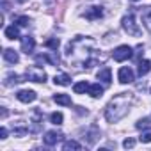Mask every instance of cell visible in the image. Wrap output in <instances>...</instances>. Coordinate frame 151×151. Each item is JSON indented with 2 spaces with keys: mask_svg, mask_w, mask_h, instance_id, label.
Listing matches in <instances>:
<instances>
[{
  "mask_svg": "<svg viewBox=\"0 0 151 151\" xmlns=\"http://www.w3.org/2000/svg\"><path fill=\"white\" fill-rule=\"evenodd\" d=\"M16 23H18V25H20V27H27V25H29V23H30V20H29V18H27V16H20V18H18V20H16Z\"/></svg>",
  "mask_w": 151,
  "mask_h": 151,
  "instance_id": "22",
  "label": "cell"
},
{
  "mask_svg": "<svg viewBox=\"0 0 151 151\" xmlns=\"http://www.w3.org/2000/svg\"><path fill=\"white\" fill-rule=\"evenodd\" d=\"M0 139H7V128H0Z\"/></svg>",
  "mask_w": 151,
  "mask_h": 151,
  "instance_id": "26",
  "label": "cell"
},
{
  "mask_svg": "<svg viewBox=\"0 0 151 151\" xmlns=\"http://www.w3.org/2000/svg\"><path fill=\"white\" fill-rule=\"evenodd\" d=\"M84 16H86L87 20H98V18L103 16V11H101V7H89Z\"/></svg>",
  "mask_w": 151,
  "mask_h": 151,
  "instance_id": "9",
  "label": "cell"
},
{
  "mask_svg": "<svg viewBox=\"0 0 151 151\" xmlns=\"http://www.w3.org/2000/svg\"><path fill=\"white\" fill-rule=\"evenodd\" d=\"M117 78H119V82H121V84H130V82H133V80H135V75H133L132 68L123 66V68L119 69V73H117Z\"/></svg>",
  "mask_w": 151,
  "mask_h": 151,
  "instance_id": "5",
  "label": "cell"
},
{
  "mask_svg": "<svg viewBox=\"0 0 151 151\" xmlns=\"http://www.w3.org/2000/svg\"><path fill=\"white\" fill-rule=\"evenodd\" d=\"M133 146H135V140H133V139H124L123 147H126V149H128V147H133Z\"/></svg>",
  "mask_w": 151,
  "mask_h": 151,
  "instance_id": "24",
  "label": "cell"
},
{
  "mask_svg": "<svg viewBox=\"0 0 151 151\" xmlns=\"http://www.w3.org/2000/svg\"><path fill=\"white\" fill-rule=\"evenodd\" d=\"M25 77L29 78V80H32V82H45L46 80V73L41 69V68H37V66H32V68H29L27 69V73H25Z\"/></svg>",
  "mask_w": 151,
  "mask_h": 151,
  "instance_id": "4",
  "label": "cell"
},
{
  "mask_svg": "<svg viewBox=\"0 0 151 151\" xmlns=\"http://www.w3.org/2000/svg\"><path fill=\"white\" fill-rule=\"evenodd\" d=\"M98 80L105 82L107 86L112 82V73H110V68H103V69H100V71H98Z\"/></svg>",
  "mask_w": 151,
  "mask_h": 151,
  "instance_id": "10",
  "label": "cell"
},
{
  "mask_svg": "<svg viewBox=\"0 0 151 151\" xmlns=\"http://www.w3.org/2000/svg\"><path fill=\"white\" fill-rule=\"evenodd\" d=\"M18 2H20V4H25V2H27V0H18Z\"/></svg>",
  "mask_w": 151,
  "mask_h": 151,
  "instance_id": "27",
  "label": "cell"
},
{
  "mask_svg": "<svg viewBox=\"0 0 151 151\" xmlns=\"http://www.w3.org/2000/svg\"><path fill=\"white\" fill-rule=\"evenodd\" d=\"M53 82H55V86H69L71 84V78H69V75L62 73V75H55Z\"/></svg>",
  "mask_w": 151,
  "mask_h": 151,
  "instance_id": "14",
  "label": "cell"
},
{
  "mask_svg": "<svg viewBox=\"0 0 151 151\" xmlns=\"http://www.w3.org/2000/svg\"><path fill=\"white\" fill-rule=\"evenodd\" d=\"M34 46H36V41L32 36H23L22 37V50L25 53H32L34 52Z\"/></svg>",
  "mask_w": 151,
  "mask_h": 151,
  "instance_id": "8",
  "label": "cell"
},
{
  "mask_svg": "<svg viewBox=\"0 0 151 151\" xmlns=\"http://www.w3.org/2000/svg\"><path fill=\"white\" fill-rule=\"evenodd\" d=\"M133 2H137V0H133Z\"/></svg>",
  "mask_w": 151,
  "mask_h": 151,
  "instance_id": "28",
  "label": "cell"
},
{
  "mask_svg": "<svg viewBox=\"0 0 151 151\" xmlns=\"http://www.w3.org/2000/svg\"><path fill=\"white\" fill-rule=\"evenodd\" d=\"M16 98H18L22 103H32V101L37 98V94H36L34 91H30V89H25V91H18V93H16Z\"/></svg>",
  "mask_w": 151,
  "mask_h": 151,
  "instance_id": "7",
  "label": "cell"
},
{
  "mask_svg": "<svg viewBox=\"0 0 151 151\" xmlns=\"http://www.w3.org/2000/svg\"><path fill=\"white\" fill-rule=\"evenodd\" d=\"M4 59L9 62V64H16L18 60H20V57H18V53L14 52V50H11V48H7V50H4Z\"/></svg>",
  "mask_w": 151,
  "mask_h": 151,
  "instance_id": "12",
  "label": "cell"
},
{
  "mask_svg": "<svg viewBox=\"0 0 151 151\" xmlns=\"http://www.w3.org/2000/svg\"><path fill=\"white\" fill-rule=\"evenodd\" d=\"M59 45H60V43H59V39H57V37H52V39H48V41L45 43V46H46V48H52V50H57V48H59Z\"/></svg>",
  "mask_w": 151,
  "mask_h": 151,
  "instance_id": "20",
  "label": "cell"
},
{
  "mask_svg": "<svg viewBox=\"0 0 151 151\" xmlns=\"http://www.w3.org/2000/svg\"><path fill=\"white\" fill-rule=\"evenodd\" d=\"M130 96L128 93H121L117 96H114L110 100V103L105 109V117L109 123H117L119 119H123L128 114V107H130Z\"/></svg>",
  "mask_w": 151,
  "mask_h": 151,
  "instance_id": "1",
  "label": "cell"
},
{
  "mask_svg": "<svg viewBox=\"0 0 151 151\" xmlns=\"http://www.w3.org/2000/svg\"><path fill=\"white\" fill-rule=\"evenodd\" d=\"M82 146L77 142V140H66L64 144H62V149L64 151H69V149H80Z\"/></svg>",
  "mask_w": 151,
  "mask_h": 151,
  "instance_id": "18",
  "label": "cell"
},
{
  "mask_svg": "<svg viewBox=\"0 0 151 151\" xmlns=\"http://www.w3.org/2000/svg\"><path fill=\"white\" fill-rule=\"evenodd\" d=\"M62 133L60 132H55V130H50V132H46L45 133V137H43V142L46 144V146H55L59 140H62Z\"/></svg>",
  "mask_w": 151,
  "mask_h": 151,
  "instance_id": "6",
  "label": "cell"
},
{
  "mask_svg": "<svg viewBox=\"0 0 151 151\" xmlns=\"http://www.w3.org/2000/svg\"><path fill=\"white\" fill-rule=\"evenodd\" d=\"M132 55H133V50H132L128 45H121V46H117V48L114 50V53H112V57H114L116 62H124V60H128Z\"/></svg>",
  "mask_w": 151,
  "mask_h": 151,
  "instance_id": "2",
  "label": "cell"
},
{
  "mask_svg": "<svg viewBox=\"0 0 151 151\" xmlns=\"http://www.w3.org/2000/svg\"><path fill=\"white\" fill-rule=\"evenodd\" d=\"M140 142H144V144H147V142H151V126L149 128H146V130H142V133H140Z\"/></svg>",
  "mask_w": 151,
  "mask_h": 151,
  "instance_id": "19",
  "label": "cell"
},
{
  "mask_svg": "<svg viewBox=\"0 0 151 151\" xmlns=\"http://www.w3.org/2000/svg\"><path fill=\"white\" fill-rule=\"evenodd\" d=\"M144 23H146V27L151 30V9L146 11V14H144Z\"/></svg>",
  "mask_w": 151,
  "mask_h": 151,
  "instance_id": "23",
  "label": "cell"
},
{
  "mask_svg": "<svg viewBox=\"0 0 151 151\" xmlns=\"http://www.w3.org/2000/svg\"><path fill=\"white\" fill-rule=\"evenodd\" d=\"M87 93H89L93 98H101V96H103V87H101L100 84H91Z\"/></svg>",
  "mask_w": 151,
  "mask_h": 151,
  "instance_id": "13",
  "label": "cell"
},
{
  "mask_svg": "<svg viewBox=\"0 0 151 151\" xmlns=\"http://www.w3.org/2000/svg\"><path fill=\"white\" fill-rule=\"evenodd\" d=\"M73 91L77 93V94H84V93L89 91V84H87V82H78V84L73 86Z\"/></svg>",
  "mask_w": 151,
  "mask_h": 151,
  "instance_id": "17",
  "label": "cell"
},
{
  "mask_svg": "<svg viewBox=\"0 0 151 151\" xmlns=\"http://www.w3.org/2000/svg\"><path fill=\"white\" fill-rule=\"evenodd\" d=\"M62 119H64V117H62L60 112H53V114L50 116V121H52L53 124H62Z\"/></svg>",
  "mask_w": 151,
  "mask_h": 151,
  "instance_id": "21",
  "label": "cell"
},
{
  "mask_svg": "<svg viewBox=\"0 0 151 151\" xmlns=\"http://www.w3.org/2000/svg\"><path fill=\"white\" fill-rule=\"evenodd\" d=\"M149 69H151V62L149 60H140L139 62V75H140V77H144V75H147L149 73Z\"/></svg>",
  "mask_w": 151,
  "mask_h": 151,
  "instance_id": "16",
  "label": "cell"
},
{
  "mask_svg": "<svg viewBox=\"0 0 151 151\" xmlns=\"http://www.w3.org/2000/svg\"><path fill=\"white\" fill-rule=\"evenodd\" d=\"M4 34H6L7 39H18V37H20V29H18L16 25H9V27L4 30Z\"/></svg>",
  "mask_w": 151,
  "mask_h": 151,
  "instance_id": "11",
  "label": "cell"
},
{
  "mask_svg": "<svg viewBox=\"0 0 151 151\" xmlns=\"http://www.w3.org/2000/svg\"><path fill=\"white\" fill-rule=\"evenodd\" d=\"M53 101L59 103V105H64V107H69V105L73 103L68 94H55V96H53Z\"/></svg>",
  "mask_w": 151,
  "mask_h": 151,
  "instance_id": "15",
  "label": "cell"
},
{
  "mask_svg": "<svg viewBox=\"0 0 151 151\" xmlns=\"http://www.w3.org/2000/svg\"><path fill=\"white\" fill-rule=\"evenodd\" d=\"M149 124V119H140L139 123H137V128H146Z\"/></svg>",
  "mask_w": 151,
  "mask_h": 151,
  "instance_id": "25",
  "label": "cell"
},
{
  "mask_svg": "<svg viewBox=\"0 0 151 151\" xmlns=\"http://www.w3.org/2000/svg\"><path fill=\"white\" fill-rule=\"evenodd\" d=\"M123 29H124L130 36H140V29H139V25L135 23L133 14H128V16L123 18Z\"/></svg>",
  "mask_w": 151,
  "mask_h": 151,
  "instance_id": "3",
  "label": "cell"
}]
</instances>
